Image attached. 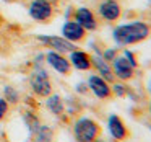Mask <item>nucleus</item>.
I'll use <instances>...</instances> for the list:
<instances>
[{"mask_svg":"<svg viewBox=\"0 0 151 142\" xmlns=\"http://www.w3.org/2000/svg\"><path fill=\"white\" fill-rule=\"evenodd\" d=\"M4 2H8V4H10V2H15V0H4Z\"/></svg>","mask_w":151,"mask_h":142,"instance_id":"393cba45","label":"nucleus"},{"mask_svg":"<svg viewBox=\"0 0 151 142\" xmlns=\"http://www.w3.org/2000/svg\"><path fill=\"white\" fill-rule=\"evenodd\" d=\"M44 57H46L47 64H49L55 72H59L60 75H68L70 70H72V64H70V60L67 59L63 54L57 52V51H49Z\"/></svg>","mask_w":151,"mask_h":142,"instance_id":"1a4fd4ad","label":"nucleus"},{"mask_svg":"<svg viewBox=\"0 0 151 142\" xmlns=\"http://www.w3.org/2000/svg\"><path fill=\"white\" fill-rule=\"evenodd\" d=\"M46 108L55 116L63 114V111H65V105H63L62 96L57 95V93H50V95L47 96V100H46Z\"/></svg>","mask_w":151,"mask_h":142,"instance_id":"2eb2a0df","label":"nucleus"},{"mask_svg":"<svg viewBox=\"0 0 151 142\" xmlns=\"http://www.w3.org/2000/svg\"><path fill=\"white\" fill-rule=\"evenodd\" d=\"M28 13L34 21L49 23L54 18V4L50 0H31L28 5Z\"/></svg>","mask_w":151,"mask_h":142,"instance_id":"20e7f679","label":"nucleus"},{"mask_svg":"<svg viewBox=\"0 0 151 142\" xmlns=\"http://www.w3.org/2000/svg\"><path fill=\"white\" fill-rule=\"evenodd\" d=\"M8 103H7V100L4 98V96H0V121L7 116V113H8Z\"/></svg>","mask_w":151,"mask_h":142,"instance_id":"412c9836","label":"nucleus"},{"mask_svg":"<svg viewBox=\"0 0 151 142\" xmlns=\"http://www.w3.org/2000/svg\"><path fill=\"white\" fill-rule=\"evenodd\" d=\"M101 126L98 121L91 118L81 116L75 121L73 124V135H75L76 142H94L101 135Z\"/></svg>","mask_w":151,"mask_h":142,"instance_id":"f03ea898","label":"nucleus"},{"mask_svg":"<svg viewBox=\"0 0 151 142\" xmlns=\"http://www.w3.org/2000/svg\"><path fill=\"white\" fill-rule=\"evenodd\" d=\"M99 15H101L102 20L114 23V21L120 20L122 7L117 0H104L102 4H99Z\"/></svg>","mask_w":151,"mask_h":142,"instance_id":"9d476101","label":"nucleus"},{"mask_svg":"<svg viewBox=\"0 0 151 142\" xmlns=\"http://www.w3.org/2000/svg\"><path fill=\"white\" fill-rule=\"evenodd\" d=\"M117 46H133L140 44L151 36V25L146 21H132L120 25L112 33Z\"/></svg>","mask_w":151,"mask_h":142,"instance_id":"f257e3e1","label":"nucleus"},{"mask_svg":"<svg viewBox=\"0 0 151 142\" xmlns=\"http://www.w3.org/2000/svg\"><path fill=\"white\" fill-rule=\"evenodd\" d=\"M36 39L39 43H42L46 47H49L50 51H57L60 54L72 52L75 49V44L70 43L68 39H65L63 36H55V34H37Z\"/></svg>","mask_w":151,"mask_h":142,"instance_id":"39448f33","label":"nucleus"},{"mask_svg":"<svg viewBox=\"0 0 151 142\" xmlns=\"http://www.w3.org/2000/svg\"><path fill=\"white\" fill-rule=\"evenodd\" d=\"M29 87L36 96L47 98L52 93V82H50V77L47 74V70L42 69L41 66L34 67V70L29 75Z\"/></svg>","mask_w":151,"mask_h":142,"instance_id":"7ed1b4c3","label":"nucleus"},{"mask_svg":"<svg viewBox=\"0 0 151 142\" xmlns=\"http://www.w3.org/2000/svg\"><path fill=\"white\" fill-rule=\"evenodd\" d=\"M94 142H102V141H99V139H98V141H94Z\"/></svg>","mask_w":151,"mask_h":142,"instance_id":"a878e982","label":"nucleus"},{"mask_svg":"<svg viewBox=\"0 0 151 142\" xmlns=\"http://www.w3.org/2000/svg\"><path fill=\"white\" fill-rule=\"evenodd\" d=\"M107 127H109V132L114 139L117 141H127L130 137V131L128 127L125 126V122L122 121V118L119 114H111L107 119Z\"/></svg>","mask_w":151,"mask_h":142,"instance_id":"9b49d317","label":"nucleus"},{"mask_svg":"<svg viewBox=\"0 0 151 142\" xmlns=\"http://www.w3.org/2000/svg\"><path fill=\"white\" fill-rule=\"evenodd\" d=\"M148 111H150V116H151V101H150V106H148Z\"/></svg>","mask_w":151,"mask_h":142,"instance_id":"b1692460","label":"nucleus"},{"mask_svg":"<svg viewBox=\"0 0 151 142\" xmlns=\"http://www.w3.org/2000/svg\"><path fill=\"white\" fill-rule=\"evenodd\" d=\"M52 139H54L52 127L41 124L39 127H37V131L33 134V141L31 142H52Z\"/></svg>","mask_w":151,"mask_h":142,"instance_id":"dca6fc26","label":"nucleus"},{"mask_svg":"<svg viewBox=\"0 0 151 142\" xmlns=\"http://www.w3.org/2000/svg\"><path fill=\"white\" fill-rule=\"evenodd\" d=\"M91 62H93V69H96L98 75H101L104 80H107L109 83H112L115 80V75L112 72V67L109 62H106L102 57L99 56H91Z\"/></svg>","mask_w":151,"mask_h":142,"instance_id":"4468645a","label":"nucleus"},{"mask_svg":"<svg viewBox=\"0 0 151 142\" xmlns=\"http://www.w3.org/2000/svg\"><path fill=\"white\" fill-rule=\"evenodd\" d=\"M75 21L78 25H81L86 31H96V30H98V25H99L98 20H96V17H94V13H93L89 8H86V7L76 8Z\"/></svg>","mask_w":151,"mask_h":142,"instance_id":"f8f14e48","label":"nucleus"},{"mask_svg":"<svg viewBox=\"0 0 151 142\" xmlns=\"http://www.w3.org/2000/svg\"><path fill=\"white\" fill-rule=\"evenodd\" d=\"M23 121H24V124L28 126V129H29L31 134H34V132L37 131V127L41 126L37 116L34 114V113H31V111H26V113L23 114Z\"/></svg>","mask_w":151,"mask_h":142,"instance_id":"f3484780","label":"nucleus"},{"mask_svg":"<svg viewBox=\"0 0 151 142\" xmlns=\"http://www.w3.org/2000/svg\"><path fill=\"white\" fill-rule=\"evenodd\" d=\"M122 56H125V57H127V60H128V62H130V64H132V66H133V67H138L137 57H135V54L132 52V51L125 49V51H124V54H122Z\"/></svg>","mask_w":151,"mask_h":142,"instance_id":"4be33fe9","label":"nucleus"},{"mask_svg":"<svg viewBox=\"0 0 151 142\" xmlns=\"http://www.w3.org/2000/svg\"><path fill=\"white\" fill-rule=\"evenodd\" d=\"M148 92H150V95H151V79H150V82H148Z\"/></svg>","mask_w":151,"mask_h":142,"instance_id":"5701e85b","label":"nucleus"},{"mask_svg":"<svg viewBox=\"0 0 151 142\" xmlns=\"http://www.w3.org/2000/svg\"><path fill=\"white\" fill-rule=\"evenodd\" d=\"M112 93H115L117 96H125L128 93V90L124 83H115V85L112 87Z\"/></svg>","mask_w":151,"mask_h":142,"instance_id":"aec40b11","label":"nucleus"},{"mask_svg":"<svg viewBox=\"0 0 151 142\" xmlns=\"http://www.w3.org/2000/svg\"><path fill=\"white\" fill-rule=\"evenodd\" d=\"M101 57L106 60V62L111 64L112 60H114L115 57H117V49H112V47H109V49H106V51H104V54H102Z\"/></svg>","mask_w":151,"mask_h":142,"instance_id":"6ab92c4d","label":"nucleus"},{"mask_svg":"<svg viewBox=\"0 0 151 142\" xmlns=\"http://www.w3.org/2000/svg\"><path fill=\"white\" fill-rule=\"evenodd\" d=\"M88 90H91L93 95L99 100H109L112 93V87L107 80H104L101 75H91L88 79Z\"/></svg>","mask_w":151,"mask_h":142,"instance_id":"0eeeda50","label":"nucleus"},{"mask_svg":"<svg viewBox=\"0 0 151 142\" xmlns=\"http://www.w3.org/2000/svg\"><path fill=\"white\" fill-rule=\"evenodd\" d=\"M4 98L7 100L8 105H17L20 101V93L17 92V88H13L12 85L4 87Z\"/></svg>","mask_w":151,"mask_h":142,"instance_id":"a211bd4d","label":"nucleus"},{"mask_svg":"<svg viewBox=\"0 0 151 142\" xmlns=\"http://www.w3.org/2000/svg\"><path fill=\"white\" fill-rule=\"evenodd\" d=\"M72 67L78 70H91L93 69V62H91V56L85 51H80V49H73L70 52V57H68Z\"/></svg>","mask_w":151,"mask_h":142,"instance_id":"ddd939ff","label":"nucleus"},{"mask_svg":"<svg viewBox=\"0 0 151 142\" xmlns=\"http://www.w3.org/2000/svg\"><path fill=\"white\" fill-rule=\"evenodd\" d=\"M86 33H88V31H86L81 25H78L73 20L65 21L63 26H62V36L65 38V39H68L70 43H73V44L75 43H83V41L86 39Z\"/></svg>","mask_w":151,"mask_h":142,"instance_id":"6e6552de","label":"nucleus"},{"mask_svg":"<svg viewBox=\"0 0 151 142\" xmlns=\"http://www.w3.org/2000/svg\"><path fill=\"white\" fill-rule=\"evenodd\" d=\"M111 64H112L111 67H112V72H114L115 79L122 80V82H128V80H132L135 77V69L137 67L132 66L125 56H117Z\"/></svg>","mask_w":151,"mask_h":142,"instance_id":"423d86ee","label":"nucleus"},{"mask_svg":"<svg viewBox=\"0 0 151 142\" xmlns=\"http://www.w3.org/2000/svg\"><path fill=\"white\" fill-rule=\"evenodd\" d=\"M150 4H151V0H150Z\"/></svg>","mask_w":151,"mask_h":142,"instance_id":"bb28decb","label":"nucleus"}]
</instances>
